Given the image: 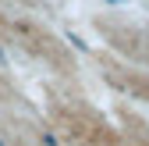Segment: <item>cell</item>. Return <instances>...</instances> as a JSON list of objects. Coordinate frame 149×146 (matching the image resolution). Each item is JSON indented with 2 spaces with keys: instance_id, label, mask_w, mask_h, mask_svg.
<instances>
[{
  "instance_id": "2",
  "label": "cell",
  "mask_w": 149,
  "mask_h": 146,
  "mask_svg": "<svg viewBox=\"0 0 149 146\" xmlns=\"http://www.w3.org/2000/svg\"><path fill=\"white\" fill-rule=\"evenodd\" d=\"M43 146H57V139H53L50 132H43Z\"/></svg>"
},
{
  "instance_id": "3",
  "label": "cell",
  "mask_w": 149,
  "mask_h": 146,
  "mask_svg": "<svg viewBox=\"0 0 149 146\" xmlns=\"http://www.w3.org/2000/svg\"><path fill=\"white\" fill-rule=\"evenodd\" d=\"M110 4H124V0H110Z\"/></svg>"
},
{
  "instance_id": "4",
  "label": "cell",
  "mask_w": 149,
  "mask_h": 146,
  "mask_svg": "<svg viewBox=\"0 0 149 146\" xmlns=\"http://www.w3.org/2000/svg\"><path fill=\"white\" fill-rule=\"evenodd\" d=\"M0 146H4V142H0Z\"/></svg>"
},
{
  "instance_id": "1",
  "label": "cell",
  "mask_w": 149,
  "mask_h": 146,
  "mask_svg": "<svg viewBox=\"0 0 149 146\" xmlns=\"http://www.w3.org/2000/svg\"><path fill=\"white\" fill-rule=\"evenodd\" d=\"M68 39H71V43H74V46H78V50H82V53H85V50H89V43H85V39H82V36H78V32H68Z\"/></svg>"
}]
</instances>
